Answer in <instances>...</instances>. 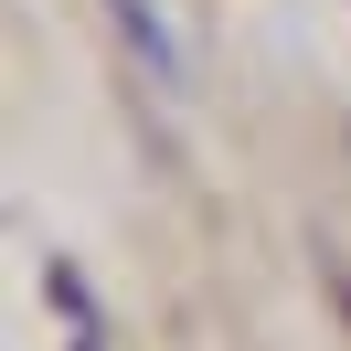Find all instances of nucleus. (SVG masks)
I'll return each mask as SVG.
<instances>
[{"instance_id": "nucleus-1", "label": "nucleus", "mask_w": 351, "mask_h": 351, "mask_svg": "<svg viewBox=\"0 0 351 351\" xmlns=\"http://www.w3.org/2000/svg\"><path fill=\"white\" fill-rule=\"evenodd\" d=\"M107 22L128 32L138 53H149V75H160V86H171V75H181V53H171V32H160V11H149V0H107Z\"/></svg>"}, {"instance_id": "nucleus-2", "label": "nucleus", "mask_w": 351, "mask_h": 351, "mask_svg": "<svg viewBox=\"0 0 351 351\" xmlns=\"http://www.w3.org/2000/svg\"><path fill=\"white\" fill-rule=\"evenodd\" d=\"M341 308H351V287H341Z\"/></svg>"}]
</instances>
